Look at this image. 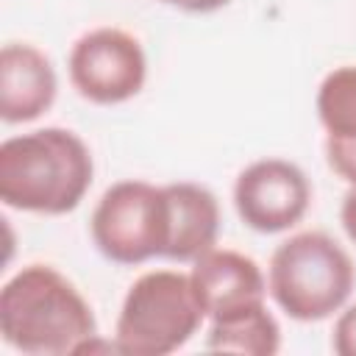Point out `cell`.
Returning a JSON list of instances; mask_svg holds the SVG:
<instances>
[{
  "label": "cell",
  "instance_id": "obj_1",
  "mask_svg": "<svg viewBox=\"0 0 356 356\" xmlns=\"http://www.w3.org/2000/svg\"><path fill=\"white\" fill-rule=\"evenodd\" d=\"M0 334L31 356L92 350L97 323L92 306L56 267L28 264L0 289Z\"/></svg>",
  "mask_w": 356,
  "mask_h": 356
},
{
  "label": "cell",
  "instance_id": "obj_2",
  "mask_svg": "<svg viewBox=\"0 0 356 356\" xmlns=\"http://www.w3.org/2000/svg\"><path fill=\"white\" fill-rule=\"evenodd\" d=\"M95 164L67 128H39L0 145V200L19 211L67 214L92 186Z\"/></svg>",
  "mask_w": 356,
  "mask_h": 356
},
{
  "label": "cell",
  "instance_id": "obj_3",
  "mask_svg": "<svg viewBox=\"0 0 356 356\" xmlns=\"http://www.w3.org/2000/svg\"><path fill=\"white\" fill-rule=\"evenodd\" d=\"M356 286L348 250L323 231H300L284 239L270 259L267 292L300 323H317L345 306Z\"/></svg>",
  "mask_w": 356,
  "mask_h": 356
},
{
  "label": "cell",
  "instance_id": "obj_4",
  "mask_svg": "<svg viewBox=\"0 0 356 356\" xmlns=\"http://www.w3.org/2000/svg\"><path fill=\"white\" fill-rule=\"evenodd\" d=\"M203 320L189 273L150 270L131 284L122 300L114 345L128 356H167L184 348Z\"/></svg>",
  "mask_w": 356,
  "mask_h": 356
},
{
  "label": "cell",
  "instance_id": "obj_5",
  "mask_svg": "<svg viewBox=\"0 0 356 356\" xmlns=\"http://www.w3.org/2000/svg\"><path fill=\"white\" fill-rule=\"evenodd\" d=\"M92 239L117 264H142L161 256L170 242V203L164 186L120 181L103 192L92 211Z\"/></svg>",
  "mask_w": 356,
  "mask_h": 356
},
{
  "label": "cell",
  "instance_id": "obj_6",
  "mask_svg": "<svg viewBox=\"0 0 356 356\" xmlns=\"http://www.w3.org/2000/svg\"><path fill=\"white\" fill-rule=\"evenodd\" d=\"M70 81L97 106L125 103L145 86L147 61L136 36L120 28H95L70 50Z\"/></svg>",
  "mask_w": 356,
  "mask_h": 356
},
{
  "label": "cell",
  "instance_id": "obj_7",
  "mask_svg": "<svg viewBox=\"0 0 356 356\" xmlns=\"http://www.w3.org/2000/svg\"><path fill=\"white\" fill-rule=\"evenodd\" d=\"M312 200V184L303 170L284 159H259L248 164L234 184L239 220L259 234H278L303 220Z\"/></svg>",
  "mask_w": 356,
  "mask_h": 356
},
{
  "label": "cell",
  "instance_id": "obj_8",
  "mask_svg": "<svg viewBox=\"0 0 356 356\" xmlns=\"http://www.w3.org/2000/svg\"><path fill=\"white\" fill-rule=\"evenodd\" d=\"M192 264L189 278L209 320L248 303H259L267 295V281L259 264L245 253L211 248Z\"/></svg>",
  "mask_w": 356,
  "mask_h": 356
},
{
  "label": "cell",
  "instance_id": "obj_9",
  "mask_svg": "<svg viewBox=\"0 0 356 356\" xmlns=\"http://www.w3.org/2000/svg\"><path fill=\"white\" fill-rule=\"evenodd\" d=\"M56 70L33 44L11 42L0 53V117L6 122H31L56 100Z\"/></svg>",
  "mask_w": 356,
  "mask_h": 356
},
{
  "label": "cell",
  "instance_id": "obj_10",
  "mask_svg": "<svg viewBox=\"0 0 356 356\" xmlns=\"http://www.w3.org/2000/svg\"><path fill=\"white\" fill-rule=\"evenodd\" d=\"M317 117L325 128V159L331 170L356 186V67H337L323 78Z\"/></svg>",
  "mask_w": 356,
  "mask_h": 356
},
{
  "label": "cell",
  "instance_id": "obj_11",
  "mask_svg": "<svg viewBox=\"0 0 356 356\" xmlns=\"http://www.w3.org/2000/svg\"><path fill=\"white\" fill-rule=\"evenodd\" d=\"M167 203H170V242L164 259L170 261H195L206 250L214 248L220 234V206L217 197L189 181L167 184Z\"/></svg>",
  "mask_w": 356,
  "mask_h": 356
},
{
  "label": "cell",
  "instance_id": "obj_12",
  "mask_svg": "<svg viewBox=\"0 0 356 356\" xmlns=\"http://www.w3.org/2000/svg\"><path fill=\"white\" fill-rule=\"evenodd\" d=\"M278 348H281V328L278 320L264 306V300L211 317L206 334V350H220V353L273 356L278 353Z\"/></svg>",
  "mask_w": 356,
  "mask_h": 356
},
{
  "label": "cell",
  "instance_id": "obj_13",
  "mask_svg": "<svg viewBox=\"0 0 356 356\" xmlns=\"http://www.w3.org/2000/svg\"><path fill=\"white\" fill-rule=\"evenodd\" d=\"M334 350L339 356H356V303L348 306L334 323Z\"/></svg>",
  "mask_w": 356,
  "mask_h": 356
},
{
  "label": "cell",
  "instance_id": "obj_14",
  "mask_svg": "<svg viewBox=\"0 0 356 356\" xmlns=\"http://www.w3.org/2000/svg\"><path fill=\"white\" fill-rule=\"evenodd\" d=\"M161 3L178 6V8L189 11V14H209V11H217V8L228 6L231 0H161Z\"/></svg>",
  "mask_w": 356,
  "mask_h": 356
},
{
  "label": "cell",
  "instance_id": "obj_15",
  "mask_svg": "<svg viewBox=\"0 0 356 356\" xmlns=\"http://www.w3.org/2000/svg\"><path fill=\"white\" fill-rule=\"evenodd\" d=\"M339 217H342V225H345V234L356 242V186H350V192L345 195V200H342V211H339Z\"/></svg>",
  "mask_w": 356,
  "mask_h": 356
}]
</instances>
